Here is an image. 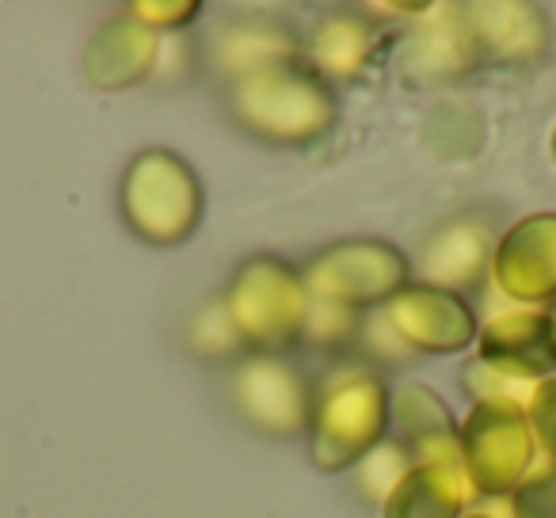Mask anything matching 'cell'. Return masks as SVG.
<instances>
[{
    "label": "cell",
    "mask_w": 556,
    "mask_h": 518,
    "mask_svg": "<svg viewBox=\"0 0 556 518\" xmlns=\"http://www.w3.org/2000/svg\"><path fill=\"white\" fill-rule=\"evenodd\" d=\"M313 393L317 389L287 355H248L229 374V401L237 416L270 439L309 431Z\"/></svg>",
    "instance_id": "7"
},
{
    "label": "cell",
    "mask_w": 556,
    "mask_h": 518,
    "mask_svg": "<svg viewBox=\"0 0 556 518\" xmlns=\"http://www.w3.org/2000/svg\"><path fill=\"white\" fill-rule=\"evenodd\" d=\"M358 328H363V313L343 309V305H332V302H317V298H313L302 343L320 348V351H340L358 340Z\"/></svg>",
    "instance_id": "21"
},
{
    "label": "cell",
    "mask_w": 556,
    "mask_h": 518,
    "mask_svg": "<svg viewBox=\"0 0 556 518\" xmlns=\"http://www.w3.org/2000/svg\"><path fill=\"white\" fill-rule=\"evenodd\" d=\"M389 431L408 450L412 465H462V427L424 381H404L389 396Z\"/></svg>",
    "instance_id": "13"
},
{
    "label": "cell",
    "mask_w": 556,
    "mask_h": 518,
    "mask_svg": "<svg viewBox=\"0 0 556 518\" xmlns=\"http://www.w3.org/2000/svg\"><path fill=\"white\" fill-rule=\"evenodd\" d=\"M548 328H553V348H556V302L548 305Z\"/></svg>",
    "instance_id": "27"
},
{
    "label": "cell",
    "mask_w": 556,
    "mask_h": 518,
    "mask_svg": "<svg viewBox=\"0 0 556 518\" xmlns=\"http://www.w3.org/2000/svg\"><path fill=\"white\" fill-rule=\"evenodd\" d=\"M480 62L530 65L541 62L553 42L545 9L526 0H495V4H465Z\"/></svg>",
    "instance_id": "14"
},
{
    "label": "cell",
    "mask_w": 556,
    "mask_h": 518,
    "mask_svg": "<svg viewBox=\"0 0 556 518\" xmlns=\"http://www.w3.org/2000/svg\"><path fill=\"white\" fill-rule=\"evenodd\" d=\"M538 462L526 404L477 401L462 424V469L477 495H510Z\"/></svg>",
    "instance_id": "6"
},
{
    "label": "cell",
    "mask_w": 556,
    "mask_h": 518,
    "mask_svg": "<svg viewBox=\"0 0 556 518\" xmlns=\"http://www.w3.org/2000/svg\"><path fill=\"white\" fill-rule=\"evenodd\" d=\"M480 65L465 4H431L404 35L396 73L408 85H450Z\"/></svg>",
    "instance_id": "10"
},
{
    "label": "cell",
    "mask_w": 556,
    "mask_h": 518,
    "mask_svg": "<svg viewBox=\"0 0 556 518\" xmlns=\"http://www.w3.org/2000/svg\"><path fill=\"white\" fill-rule=\"evenodd\" d=\"M408 469H412L408 450H404L401 442L386 439V442H378V446H374L351 472H355L358 495H363L366 503H374V507H381V503L389 500V492L401 484V477Z\"/></svg>",
    "instance_id": "20"
},
{
    "label": "cell",
    "mask_w": 556,
    "mask_h": 518,
    "mask_svg": "<svg viewBox=\"0 0 556 518\" xmlns=\"http://www.w3.org/2000/svg\"><path fill=\"white\" fill-rule=\"evenodd\" d=\"M184 340H187V348L199 358H206V363H240V358H248V348L237 336V328H232L222 294L210 298L206 305H199V309L191 313Z\"/></svg>",
    "instance_id": "19"
},
{
    "label": "cell",
    "mask_w": 556,
    "mask_h": 518,
    "mask_svg": "<svg viewBox=\"0 0 556 518\" xmlns=\"http://www.w3.org/2000/svg\"><path fill=\"white\" fill-rule=\"evenodd\" d=\"M229 115L255 141L302 149L332 134L340 123L336 88L305 65H282L229 85Z\"/></svg>",
    "instance_id": "1"
},
{
    "label": "cell",
    "mask_w": 556,
    "mask_h": 518,
    "mask_svg": "<svg viewBox=\"0 0 556 518\" xmlns=\"http://www.w3.org/2000/svg\"><path fill=\"white\" fill-rule=\"evenodd\" d=\"M526 419H530L538 454L556 462V374L553 378H541L538 386H533L530 401H526Z\"/></svg>",
    "instance_id": "24"
},
{
    "label": "cell",
    "mask_w": 556,
    "mask_h": 518,
    "mask_svg": "<svg viewBox=\"0 0 556 518\" xmlns=\"http://www.w3.org/2000/svg\"><path fill=\"white\" fill-rule=\"evenodd\" d=\"M206 191L191 164L164 146L130 156L118 179V214L126 229L153 248H176L199 232Z\"/></svg>",
    "instance_id": "3"
},
{
    "label": "cell",
    "mask_w": 556,
    "mask_h": 518,
    "mask_svg": "<svg viewBox=\"0 0 556 518\" xmlns=\"http://www.w3.org/2000/svg\"><path fill=\"white\" fill-rule=\"evenodd\" d=\"M381 313L412 355H457L472 348L480 332V320L465 294H450L427 282H408L381 305Z\"/></svg>",
    "instance_id": "8"
},
{
    "label": "cell",
    "mask_w": 556,
    "mask_h": 518,
    "mask_svg": "<svg viewBox=\"0 0 556 518\" xmlns=\"http://www.w3.org/2000/svg\"><path fill=\"white\" fill-rule=\"evenodd\" d=\"M302 279L317 302L374 313L412 282V260L389 240L351 237L320 248L302 267Z\"/></svg>",
    "instance_id": "5"
},
{
    "label": "cell",
    "mask_w": 556,
    "mask_h": 518,
    "mask_svg": "<svg viewBox=\"0 0 556 518\" xmlns=\"http://www.w3.org/2000/svg\"><path fill=\"white\" fill-rule=\"evenodd\" d=\"M161 35L141 27L130 12L103 20L85 47V80L96 92H126L161 70Z\"/></svg>",
    "instance_id": "12"
},
{
    "label": "cell",
    "mask_w": 556,
    "mask_h": 518,
    "mask_svg": "<svg viewBox=\"0 0 556 518\" xmlns=\"http://www.w3.org/2000/svg\"><path fill=\"white\" fill-rule=\"evenodd\" d=\"M477 500L462 465H412L381 503V518H462Z\"/></svg>",
    "instance_id": "18"
},
{
    "label": "cell",
    "mask_w": 556,
    "mask_h": 518,
    "mask_svg": "<svg viewBox=\"0 0 556 518\" xmlns=\"http://www.w3.org/2000/svg\"><path fill=\"white\" fill-rule=\"evenodd\" d=\"M378 24L358 12H332L302 39V65L325 85H355L378 54Z\"/></svg>",
    "instance_id": "16"
},
{
    "label": "cell",
    "mask_w": 556,
    "mask_h": 518,
    "mask_svg": "<svg viewBox=\"0 0 556 518\" xmlns=\"http://www.w3.org/2000/svg\"><path fill=\"white\" fill-rule=\"evenodd\" d=\"M462 386H465V393L472 396V404H477V401H518V404H526V401H530V393H533L530 381L503 378L500 370L484 366L477 355H472L469 363H465Z\"/></svg>",
    "instance_id": "23"
},
{
    "label": "cell",
    "mask_w": 556,
    "mask_h": 518,
    "mask_svg": "<svg viewBox=\"0 0 556 518\" xmlns=\"http://www.w3.org/2000/svg\"><path fill=\"white\" fill-rule=\"evenodd\" d=\"M358 340H363V351L366 358H386V363H401V358H408L412 351L401 343V336L389 328L386 313L374 309L370 317H363V328H358Z\"/></svg>",
    "instance_id": "26"
},
{
    "label": "cell",
    "mask_w": 556,
    "mask_h": 518,
    "mask_svg": "<svg viewBox=\"0 0 556 518\" xmlns=\"http://www.w3.org/2000/svg\"><path fill=\"white\" fill-rule=\"evenodd\" d=\"M477 358L500 370L503 378L530 381V386H538L541 378H553L556 348L548 309L515 305V309L492 313L477 332Z\"/></svg>",
    "instance_id": "11"
},
{
    "label": "cell",
    "mask_w": 556,
    "mask_h": 518,
    "mask_svg": "<svg viewBox=\"0 0 556 518\" xmlns=\"http://www.w3.org/2000/svg\"><path fill=\"white\" fill-rule=\"evenodd\" d=\"M222 298L248 355H287L302 343L313 298L302 271L287 260L278 255L244 260Z\"/></svg>",
    "instance_id": "4"
},
{
    "label": "cell",
    "mask_w": 556,
    "mask_h": 518,
    "mask_svg": "<svg viewBox=\"0 0 556 518\" xmlns=\"http://www.w3.org/2000/svg\"><path fill=\"white\" fill-rule=\"evenodd\" d=\"M126 12H130L141 27H149V31L168 35V31H179V27L194 24L202 4L199 0H138V4H130Z\"/></svg>",
    "instance_id": "25"
},
{
    "label": "cell",
    "mask_w": 556,
    "mask_h": 518,
    "mask_svg": "<svg viewBox=\"0 0 556 518\" xmlns=\"http://www.w3.org/2000/svg\"><path fill=\"white\" fill-rule=\"evenodd\" d=\"M548 153H553V161H556V126H553V134H548Z\"/></svg>",
    "instance_id": "28"
},
{
    "label": "cell",
    "mask_w": 556,
    "mask_h": 518,
    "mask_svg": "<svg viewBox=\"0 0 556 518\" xmlns=\"http://www.w3.org/2000/svg\"><path fill=\"white\" fill-rule=\"evenodd\" d=\"M510 518H556V462L538 454L522 484L507 495Z\"/></svg>",
    "instance_id": "22"
},
{
    "label": "cell",
    "mask_w": 556,
    "mask_h": 518,
    "mask_svg": "<svg viewBox=\"0 0 556 518\" xmlns=\"http://www.w3.org/2000/svg\"><path fill=\"white\" fill-rule=\"evenodd\" d=\"M462 518H495V515H488V510H469V515H462Z\"/></svg>",
    "instance_id": "29"
},
{
    "label": "cell",
    "mask_w": 556,
    "mask_h": 518,
    "mask_svg": "<svg viewBox=\"0 0 556 518\" xmlns=\"http://www.w3.org/2000/svg\"><path fill=\"white\" fill-rule=\"evenodd\" d=\"M492 267V232L480 217H454L439 225L424 244V282L427 287L465 294Z\"/></svg>",
    "instance_id": "17"
},
{
    "label": "cell",
    "mask_w": 556,
    "mask_h": 518,
    "mask_svg": "<svg viewBox=\"0 0 556 518\" xmlns=\"http://www.w3.org/2000/svg\"><path fill=\"white\" fill-rule=\"evenodd\" d=\"M210 58H214V70L229 85H237V80L255 77V73L302 65V39L278 20H229L210 42Z\"/></svg>",
    "instance_id": "15"
},
{
    "label": "cell",
    "mask_w": 556,
    "mask_h": 518,
    "mask_svg": "<svg viewBox=\"0 0 556 518\" xmlns=\"http://www.w3.org/2000/svg\"><path fill=\"white\" fill-rule=\"evenodd\" d=\"M492 282L507 302L545 309L556 302V214L541 210L507 225L492 248Z\"/></svg>",
    "instance_id": "9"
},
{
    "label": "cell",
    "mask_w": 556,
    "mask_h": 518,
    "mask_svg": "<svg viewBox=\"0 0 556 518\" xmlns=\"http://www.w3.org/2000/svg\"><path fill=\"white\" fill-rule=\"evenodd\" d=\"M389 386L366 366H340L313 393L309 462L320 472H348L389 434Z\"/></svg>",
    "instance_id": "2"
}]
</instances>
